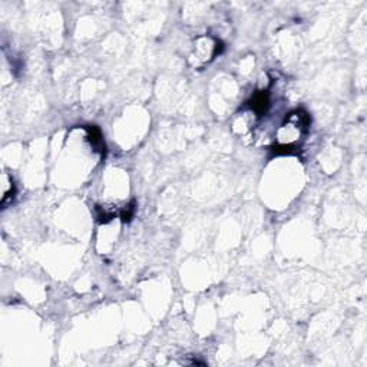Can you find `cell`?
<instances>
[{"mask_svg": "<svg viewBox=\"0 0 367 367\" xmlns=\"http://www.w3.org/2000/svg\"><path fill=\"white\" fill-rule=\"evenodd\" d=\"M248 105L251 106V109L259 115V117H263L267 114L268 108H270V96H268L267 91H259L255 92L252 95V98L248 102Z\"/></svg>", "mask_w": 367, "mask_h": 367, "instance_id": "6da1fadb", "label": "cell"}, {"mask_svg": "<svg viewBox=\"0 0 367 367\" xmlns=\"http://www.w3.org/2000/svg\"><path fill=\"white\" fill-rule=\"evenodd\" d=\"M86 132H88V139L92 143V146L95 148V151L100 152V155H105V142L102 138V132L96 125H86L85 126Z\"/></svg>", "mask_w": 367, "mask_h": 367, "instance_id": "7a4b0ae2", "label": "cell"}, {"mask_svg": "<svg viewBox=\"0 0 367 367\" xmlns=\"http://www.w3.org/2000/svg\"><path fill=\"white\" fill-rule=\"evenodd\" d=\"M297 152L299 148L294 143H277L271 148L273 155H296Z\"/></svg>", "mask_w": 367, "mask_h": 367, "instance_id": "3957f363", "label": "cell"}, {"mask_svg": "<svg viewBox=\"0 0 367 367\" xmlns=\"http://www.w3.org/2000/svg\"><path fill=\"white\" fill-rule=\"evenodd\" d=\"M135 214V201H132L131 204H128L125 208L121 211V218L124 223H129Z\"/></svg>", "mask_w": 367, "mask_h": 367, "instance_id": "277c9868", "label": "cell"}]
</instances>
